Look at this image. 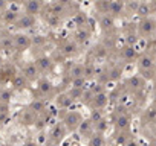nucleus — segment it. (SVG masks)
Wrapping results in <instances>:
<instances>
[{"label": "nucleus", "instance_id": "1", "mask_svg": "<svg viewBox=\"0 0 156 146\" xmlns=\"http://www.w3.org/2000/svg\"><path fill=\"white\" fill-rule=\"evenodd\" d=\"M81 116L78 114L76 111H72V113H69L66 117H64V125H66V128L69 129V131H73V129H76L78 126H80V123H81Z\"/></svg>", "mask_w": 156, "mask_h": 146}, {"label": "nucleus", "instance_id": "2", "mask_svg": "<svg viewBox=\"0 0 156 146\" xmlns=\"http://www.w3.org/2000/svg\"><path fill=\"white\" fill-rule=\"evenodd\" d=\"M153 31H154V22H151V20H148V18H144V20L139 23V34H141V35L148 37Z\"/></svg>", "mask_w": 156, "mask_h": 146}, {"label": "nucleus", "instance_id": "3", "mask_svg": "<svg viewBox=\"0 0 156 146\" xmlns=\"http://www.w3.org/2000/svg\"><path fill=\"white\" fill-rule=\"evenodd\" d=\"M106 104H107V96H106V93H103V91H98L95 96H94V105H95V108H103V107H106Z\"/></svg>", "mask_w": 156, "mask_h": 146}, {"label": "nucleus", "instance_id": "4", "mask_svg": "<svg viewBox=\"0 0 156 146\" xmlns=\"http://www.w3.org/2000/svg\"><path fill=\"white\" fill-rule=\"evenodd\" d=\"M84 75H86V67L81 65V64L73 65L70 68V76L72 78H80V76H84Z\"/></svg>", "mask_w": 156, "mask_h": 146}, {"label": "nucleus", "instance_id": "5", "mask_svg": "<svg viewBox=\"0 0 156 146\" xmlns=\"http://www.w3.org/2000/svg\"><path fill=\"white\" fill-rule=\"evenodd\" d=\"M151 65H153L151 56H148V55L141 56V59H139V67H141V70H150Z\"/></svg>", "mask_w": 156, "mask_h": 146}, {"label": "nucleus", "instance_id": "6", "mask_svg": "<svg viewBox=\"0 0 156 146\" xmlns=\"http://www.w3.org/2000/svg\"><path fill=\"white\" fill-rule=\"evenodd\" d=\"M121 9H122V3H121V2H118V0H112V2H109L107 12L118 14V12H121Z\"/></svg>", "mask_w": 156, "mask_h": 146}, {"label": "nucleus", "instance_id": "7", "mask_svg": "<svg viewBox=\"0 0 156 146\" xmlns=\"http://www.w3.org/2000/svg\"><path fill=\"white\" fill-rule=\"evenodd\" d=\"M81 128V132H84L86 135H90V131H92V120H81L80 126Z\"/></svg>", "mask_w": 156, "mask_h": 146}, {"label": "nucleus", "instance_id": "8", "mask_svg": "<svg viewBox=\"0 0 156 146\" xmlns=\"http://www.w3.org/2000/svg\"><path fill=\"white\" fill-rule=\"evenodd\" d=\"M129 125H130V119H129L127 116H119V117L116 119V126H118L119 129H126Z\"/></svg>", "mask_w": 156, "mask_h": 146}, {"label": "nucleus", "instance_id": "9", "mask_svg": "<svg viewBox=\"0 0 156 146\" xmlns=\"http://www.w3.org/2000/svg\"><path fill=\"white\" fill-rule=\"evenodd\" d=\"M28 11L31 14H35V12L40 11V2L38 0H31V2L28 3Z\"/></svg>", "mask_w": 156, "mask_h": 146}, {"label": "nucleus", "instance_id": "10", "mask_svg": "<svg viewBox=\"0 0 156 146\" xmlns=\"http://www.w3.org/2000/svg\"><path fill=\"white\" fill-rule=\"evenodd\" d=\"M133 56H135V50H133L132 46H127V47L122 49V58L124 59H133Z\"/></svg>", "mask_w": 156, "mask_h": 146}, {"label": "nucleus", "instance_id": "11", "mask_svg": "<svg viewBox=\"0 0 156 146\" xmlns=\"http://www.w3.org/2000/svg\"><path fill=\"white\" fill-rule=\"evenodd\" d=\"M101 26H103L104 29L112 28V26H113V18H112V17H109V15H104V17L101 18Z\"/></svg>", "mask_w": 156, "mask_h": 146}, {"label": "nucleus", "instance_id": "12", "mask_svg": "<svg viewBox=\"0 0 156 146\" xmlns=\"http://www.w3.org/2000/svg\"><path fill=\"white\" fill-rule=\"evenodd\" d=\"M148 11H150V8H148L147 5H144V3H139V5H138V9H136V12H138L141 17H145V15L148 14Z\"/></svg>", "mask_w": 156, "mask_h": 146}, {"label": "nucleus", "instance_id": "13", "mask_svg": "<svg viewBox=\"0 0 156 146\" xmlns=\"http://www.w3.org/2000/svg\"><path fill=\"white\" fill-rule=\"evenodd\" d=\"M63 52H64L66 55H73V53L76 52V46H75L73 43H67V44L64 46V49H63Z\"/></svg>", "mask_w": 156, "mask_h": 146}, {"label": "nucleus", "instance_id": "14", "mask_svg": "<svg viewBox=\"0 0 156 146\" xmlns=\"http://www.w3.org/2000/svg\"><path fill=\"white\" fill-rule=\"evenodd\" d=\"M26 75H28L29 78H34V76H35V70H34V67H29V68L26 70Z\"/></svg>", "mask_w": 156, "mask_h": 146}, {"label": "nucleus", "instance_id": "15", "mask_svg": "<svg viewBox=\"0 0 156 146\" xmlns=\"http://www.w3.org/2000/svg\"><path fill=\"white\" fill-rule=\"evenodd\" d=\"M90 143H94V144H95V143H104V140H103V138H97V137H95V138H92V140H90Z\"/></svg>", "mask_w": 156, "mask_h": 146}, {"label": "nucleus", "instance_id": "16", "mask_svg": "<svg viewBox=\"0 0 156 146\" xmlns=\"http://www.w3.org/2000/svg\"><path fill=\"white\" fill-rule=\"evenodd\" d=\"M153 9H156V0H153Z\"/></svg>", "mask_w": 156, "mask_h": 146}]
</instances>
